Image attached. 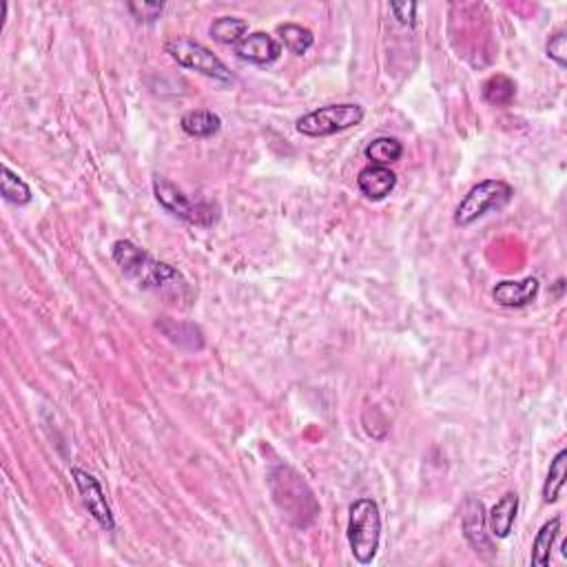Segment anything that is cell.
I'll return each mask as SVG.
<instances>
[{
    "mask_svg": "<svg viewBox=\"0 0 567 567\" xmlns=\"http://www.w3.org/2000/svg\"><path fill=\"white\" fill-rule=\"evenodd\" d=\"M565 468H567V450H559L556 457L552 459L550 470H547V479L543 483V501L556 503L559 494L565 486Z\"/></svg>",
    "mask_w": 567,
    "mask_h": 567,
    "instance_id": "ffe728a7",
    "label": "cell"
},
{
    "mask_svg": "<svg viewBox=\"0 0 567 567\" xmlns=\"http://www.w3.org/2000/svg\"><path fill=\"white\" fill-rule=\"evenodd\" d=\"M279 38H282L284 47L295 56H304L310 47L315 45V36L308 27L295 25V23H286V25L278 27Z\"/></svg>",
    "mask_w": 567,
    "mask_h": 567,
    "instance_id": "44dd1931",
    "label": "cell"
},
{
    "mask_svg": "<svg viewBox=\"0 0 567 567\" xmlns=\"http://www.w3.org/2000/svg\"><path fill=\"white\" fill-rule=\"evenodd\" d=\"M357 187H360L363 197H368V200L372 202H380L390 196L392 188L397 187V176L388 167L370 164V167L361 169L360 171V176H357Z\"/></svg>",
    "mask_w": 567,
    "mask_h": 567,
    "instance_id": "8fae6325",
    "label": "cell"
},
{
    "mask_svg": "<svg viewBox=\"0 0 567 567\" xmlns=\"http://www.w3.org/2000/svg\"><path fill=\"white\" fill-rule=\"evenodd\" d=\"M71 479H74L82 503H85V508L89 510V515L96 518V523H98L103 530L114 532L115 530L114 512H111V506L109 501H106L105 490L103 486H100L98 479L82 468H71Z\"/></svg>",
    "mask_w": 567,
    "mask_h": 567,
    "instance_id": "52a82bcc",
    "label": "cell"
},
{
    "mask_svg": "<svg viewBox=\"0 0 567 567\" xmlns=\"http://www.w3.org/2000/svg\"><path fill=\"white\" fill-rule=\"evenodd\" d=\"M363 118H366V111L361 105H326L302 115L295 123V129L302 135H308V138H326V135H335L339 131L357 127L363 123Z\"/></svg>",
    "mask_w": 567,
    "mask_h": 567,
    "instance_id": "277c9868",
    "label": "cell"
},
{
    "mask_svg": "<svg viewBox=\"0 0 567 567\" xmlns=\"http://www.w3.org/2000/svg\"><path fill=\"white\" fill-rule=\"evenodd\" d=\"M559 532H561V517H554L547 523H543L541 530L536 532L535 543H532V556H530L532 565L535 567L550 565L552 547H554L556 539H559Z\"/></svg>",
    "mask_w": 567,
    "mask_h": 567,
    "instance_id": "5bb4252c",
    "label": "cell"
},
{
    "mask_svg": "<svg viewBox=\"0 0 567 567\" xmlns=\"http://www.w3.org/2000/svg\"><path fill=\"white\" fill-rule=\"evenodd\" d=\"M390 12L395 14V18L401 25L413 27L416 23V3H390Z\"/></svg>",
    "mask_w": 567,
    "mask_h": 567,
    "instance_id": "cb8c5ba5",
    "label": "cell"
},
{
    "mask_svg": "<svg viewBox=\"0 0 567 567\" xmlns=\"http://www.w3.org/2000/svg\"><path fill=\"white\" fill-rule=\"evenodd\" d=\"M164 50L184 69L197 71V74L213 78L217 82H233L229 67L200 42L188 41V38H176V41H169Z\"/></svg>",
    "mask_w": 567,
    "mask_h": 567,
    "instance_id": "8992f818",
    "label": "cell"
},
{
    "mask_svg": "<svg viewBox=\"0 0 567 567\" xmlns=\"http://www.w3.org/2000/svg\"><path fill=\"white\" fill-rule=\"evenodd\" d=\"M153 196L160 202V206L164 208L171 215L180 217V220L188 222L193 226H213L220 217V208L211 202H193L176 187L173 182H169L167 178L155 176L153 178Z\"/></svg>",
    "mask_w": 567,
    "mask_h": 567,
    "instance_id": "5b68a950",
    "label": "cell"
},
{
    "mask_svg": "<svg viewBox=\"0 0 567 567\" xmlns=\"http://www.w3.org/2000/svg\"><path fill=\"white\" fill-rule=\"evenodd\" d=\"M518 515V494L517 492H506L497 501V506L492 508L490 515H488V530H490L492 539H508L515 527Z\"/></svg>",
    "mask_w": 567,
    "mask_h": 567,
    "instance_id": "7c38bea8",
    "label": "cell"
},
{
    "mask_svg": "<svg viewBox=\"0 0 567 567\" xmlns=\"http://www.w3.org/2000/svg\"><path fill=\"white\" fill-rule=\"evenodd\" d=\"M541 282L536 278L503 279L492 288V299L503 308H523L539 297Z\"/></svg>",
    "mask_w": 567,
    "mask_h": 567,
    "instance_id": "30bf717a",
    "label": "cell"
},
{
    "mask_svg": "<svg viewBox=\"0 0 567 567\" xmlns=\"http://www.w3.org/2000/svg\"><path fill=\"white\" fill-rule=\"evenodd\" d=\"M129 12H131V16L135 18V21L149 25V23H155L160 16H162L164 5L162 3H149V0H133V3H129Z\"/></svg>",
    "mask_w": 567,
    "mask_h": 567,
    "instance_id": "7402d4cb",
    "label": "cell"
},
{
    "mask_svg": "<svg viewBox=\"0 0 567 567\" xmlns=\"http://www.w3.org/2000/svg\"><path fill=\"white\" fill-rule=\"evenodd\" d=\"M0 176H3L0 178V193H3L5 200L18 206H25L32 202V188H29V184L18 173H14L7 164H3Z\"/></svg>",
    "mask_w": 567,
    "mask_h": 567,
    "instance_id": "d6986e66",
    "label": "cell"
},
{
    "mask_svg": "<svg viewBox=\"0 0 567 567\" xmlns=\"http://www.w3.org/2000/svg\"><path fill=\"white\" fill-rule=\"evenodd\" d=\"M348 545L360 565L377 559L381 541V512L372 498H357L348 510Z\"/></svg>",
    "mask_w": 567,
    "mask_h": 567,
    "instance_id": "7a4b0ae2",
    "label": "cell"
},
{
    "mask_svg": "<svg viewBox=\"0 0 567 567\" xmlns=\"http://www.w3.org/2000/svg\"><path fill=\"white\" fill-rule=\"evenodd\" d=\"M363 155L370 160V164L388 167V164L401 160V155H404V144L397 138H388V135H384V138L370 140V142L366 144V149H363Z\"/></svg>",
    "mask_w": 567,
    "mask_h": 567,
    "instance_id": "2e32d148",
    "label": "cell"
},
{
    "mask_svg": "<svg viewBox=\"0 0 567 567\" xmlns=\"http://www.w3.org/2000/svg\"><path fill=\"white\" fill-rule=\"evenodd\" d=\"M517 96V85L510 76L497 74L483 82V100L492 106H510Z\"/></svg>",
    "mask_w": 567,
    "mask_h": 567,
    "instance_id": "e0dca14e",
    "label": "cell"
},
{
    "mask_svg": "<svg viewBox=\"0 0 567 567\" xmlns=\"http://www.w3.org/2000/svg\"><path fill=\"white\" fill-rule=\"evenodd\" d=\"M246 32H249V23H246L244 18H235V16L217 18V21L211 23V29H208L213 41L220 42V45H233V47H235L237 42L246 36Z\"/></svg>",
    "mask_w": 567,
    "mask_h": 567,
    "instance_id": "ac0fdd59",
    "label": "cell"
},
{
    "mask_svg": "<svg viewBox=\"0 0 567 567\" xmlns=\"http://www.w3.org/2000/svg\"><path fill=\"white\" fill-rule=\"evenodd\" d=\"M180 127L191 138H211L222 129V118L208 109H193L182 115Z\"/></svg>",
    "mask_w": 567,
    "mask_h": 567,
    "instance_id": "4fadbf2b",
    "label": "cell"
},
{
    "mask_svg": "<svg viewBox=\"0 0 567 567\" xmlns=\"http://www.w3.org/2000/svg\"><path fill=\"white\" fill-rule=\"evenodd\" d=\"M233 50L240 60L251 62V65H270L282 56V42L275 41L266 32H253L246 33Z\"/></svg>",
    "mask_w": 567,
    "mask_h": 567,
    "instance_id": "9c48e42d",
    "label": "cell"
},
{
    "mask_svg": "<svg viewBox=\"0 0 567 567\" xmlns=\"http://www.w3.org/2000/svg\"><path fill=\"white\" fill-rule=\"evenodd\" d=\"M158 328L171 339V342H176L178 346H188V343H191V348H196V351H200V348L205 346V335H202L200 328L193 326V324H180L176 322V319L162 317L158 322Z\"/></svg>",
    "mask_w": 567,
    "mask_h": 567,
    "instance_id": "9a60e30c",
    "label": "cell"
},
{
    "mask_svg": "<svg viewBox=\"0 0 567 567\" xmlns=\"http://www.w3.org/2000/svg\"><path fill=\"white\" fill-rule=\"evenodd\" d=\"M462 530H463V536L465 541L470 543V547H472L477 554L486 556V559H490V556L494 554V545H492V535L490 530H488V512H486V506H483L479 498L474 497H468L463 501V508H462Z\"/></svg>",
    "mask_w": 567,
    "mask_h": 567,
    "instance_id": "ba28073f",
    "label": "cell"
},
{
    "mask_svg": "<svg viewBox=\"0 0 567 567\" xmlns=\"http://www.w3.org/2000/svg\"><path fill=\"white\" fill-rule=\"evenodd\" d=\"M111 258L120 266L127 278L133 279L140 288L151 290L171 302H182V299H191V286H188L184 275L178 269H173L167 261L153 260L147 251L135 246L129 240H118L111 249Z\"/></svg>",
    "mask_w": 567,
    "mask_h": 567,
    "instance_id": "6da1fadb",
    "label": "cell"
},
{
    "mask_svg": "<svg viewBox=\"0 0 567 567\" xmlns=\"http://www.w3.org/2000/svg\"><path fill=\"white\" fill-rule=\"evenodd\" d=\"M512 196H515V188L503 180H483L474 184L454 211V224L465 229L488 213L510 205Z\"/></svg>",
    "mask_w": 567,
    "mask_h": 567,
    "instance_id": "3957f363",
    "label": "cell"
},
{
    "mask_svg": "<svg viewBox=\"0 0 567 567\" xmlns=\"http://www.w3.org/2000/svg\"><path fill=\"white\" fill-rule=\"evenodd\" d=\"M547 58H552L561 69H565V65H567V33L565 32H556L554 36H550V41H547Z\"/></svg>",
    "mask_w": 567,
    "mask_h": 567,
    "instance_id": "603a6c76",
    "label": "cell"
}]
</instances>
